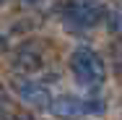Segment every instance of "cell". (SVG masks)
<instances>
[{"instance_id": "6da1fadb", "label": "cell", "mask_w": 122, "mask_h": 120, "mask_svg": "<svg viewBox=\"0 0 122 120\" xmlns=\"http://www.w3.org/2000/svg\"><path fill=\"white\" fill-rule=\"evenodd\" d=\"M70 71H73L75 81L83 86V89H96L104 84L107 78V68H104V60L99 57L96 50L91 47H78L70 55Z\"/></svg>"}, {"instance_id": "7a4b0ae2", "label": "cell", "mask_w": 122, "mask_h": 120, "mask_svg": "<svg viewBox=\"0 0 122 120\" xmlns=\"http://www.w3.org/2000/svg\"><path fill=\"white\" fill-rule=\"evenodd\" d=\"M101 18H107V11L94 0H75L65 8V24L73 29H94Z\"/></svg>"}, {"instance_id": "3957f363", "label": "cell", "mask_w": 122, "mask_h": 120, "mask_svg": "<svg viewBox=\"0 0 122 120\" xmlns=\"http://www.w3.org/2000/svg\"><path fill=\"white\" fill-rule=\"evenodd\" d=\"M16 91H18V97L24 102L39 107V110H49L52 107V97H49L47 86H42V84H36L31 78H18L16 81Z\"/></svg>"}, {"instance_id": "277c9868", "label": "cell", "mask_w": 122, "mask_h": 120, "mask_svg": "<svg viewBox=\"0 0 122 120\" xmlns=\"http://www.w3.org/2000/svg\"><path fill=\"white\" fill-rule=\"evenodd\" d=\"M49 110L62 120H81L86 115V99H78L73 94H60V97L52 99Z\"/></svg>"}, {"instance_id": "5b68a950", "label": "cell", "mask_w": 122, "mask_h": 120, "mask_svg": "<svg viewBox=\"0 0 122 120\" xmlns=\"http://www.w3.org/2000/svg\"><path fill=\"white\" fill-rule=\"evenodd\" d=\"M16 65L24 68V71H36L42 65V55L34 52V47H21L18 57H16Z\"/></svg>"}, {"instance_id": "8992f818", "label": "cell", "mask_w": 122, "mask_h": 120, "mask_svg": "<svg viewBox=\"0 0 122 120\" xmlns=\"http://www.w3.org/2000/svg\"><path fill=\"white\" fill-rule=\"evenodd\" d=\"M107 26L114 34H122V5H114L112 11H107Z\"/></svg>"}, {"instance_id": "52a82bcc", "label": "cell", "mask_w": 122, "mask_h": 120, "mask_svg": "<svg viewBox=\"0 0 122 120\" xmlns=\"http://www.w3.org/2000/svg\"><path fill=\"white\" fill-rule=\"evenodd\" d=\"M101 112H104L101 99H86V115H101Z\"/></svg>"}, {"instance_id": "ba28073f", "label": "cell", "mask_w": 122, "mask_h": 120, "mask_svg": "<svg viewBox=\"0 0 122 120\" xmlns=\"http://www.w3.org/2000/svg\"><path fill=\"white\" fill-rule=\"evenodd\" d=\"M5 104H8V97H5V89L0 86V107H5Z\"/></svg>"}, {"instance_id": "9c48e42d", "label": "cell", "mask_w": 122, "mask_h": 120, "mask_svg": "<svg viewBox=\"0 0 122 120\" xmlns=\"http://www.w3.org/2000/svg\"><path fill=\"white\" fill-rule=\"evenodd\" d=\"M21 3H39V0H21Z\"/></svg>"}, {"instance_id": "30bf717a", "label": "cell", "mask_w": 122, "mask_h": 120, "mask_svg": "<svg viewBox=\"0 0 122 120\" xmlns=\"http://www.w3.org/2000/svg\"><path fill=\"white\" fill-rule=\"evenodd\" d=\"M0 3H3V0H0Z\"/></svg>"}]
</instances>
